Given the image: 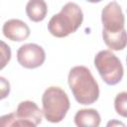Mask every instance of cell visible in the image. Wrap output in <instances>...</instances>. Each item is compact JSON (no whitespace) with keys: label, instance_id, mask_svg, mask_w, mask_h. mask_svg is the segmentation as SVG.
Listing matches in <instances>:
<instances>
[{"label":"cell","instance_id":"7c38bea8","mask_svg":"<svg viewBox=\"0 0 127 127\" xmlns=\"http://www.w3.org/2000/svg\"><path fill=\"white\" fill-rule=\"evenodd\" d=\"M1 46H2V59H1V68H3L6 64L10 61L11 59V51L9 46H7L4 42H1Z\"/></svg>","mask_w":127,"mask_h":127},{"label":"cell","instance_id":"9a60e30c","mask_svg":"<svg viewBox=\"0 0 127 127\" xmlns=\"http://www.w3.org/2000/svg\"><path fill=\"white\" fill-rule=\"evenodd\" d=\"M126 63H127V58H126Z\"/></svg>","mask_w":127,"mask_h":127},{"label":"cell","instance_id":"4fadbf2b","mask_svg":"<svg viewBox=\"0 0 127 127\" xmlns=\"http://www.w3.org/2000/svg\"><path fill=\"white\" fill-rule=\"evenodd\" d=\"M0 81H1V99H3V98H5L9 94L10 84H9V82L3 76L0 77Z\"/></svg>","mask_w":127,"mask_h":127},{"label":"cell","instance_id":"6da1fadb","mask_svg":"<svg viewBox=\"0 0 127 127\" xmlns=\"http://www.w3.org/2000/svg\"><path fill=\"white\" fill-rule=\"evenodd\" d=\"M103 25L102 38L105 45L113 51H122L127 46V32L124 29L125 17L116 1L108 3L101 11Z\"/></svg>","mask_w":127,"mask_h":127},{"label":"cell","instance_id":"30bf717a","mask_svg":"<svg viewBox=\"0 0 127 127\" xmlns=\"http://www.w3.org/2000/svg\"><path fill=\"white\" fill-rule=\"evenodd\" d=\"M48 6L45 0H29L26 5V14L33 22H41L46 18Z\"/></svg>","mask_w":127,"mask_h":127},{"label":"cell","instance_id":"8fae6325","mask_svg":"<svg viewBox=\"0 0 127 127\" xmlns=\"http://www.w3.org/2000/svg\"><path fill=\"white\" fill-rule=\"evenodd\" d=\"M114 108L117 114L127 118V91L119 92L114 99Z\"/></svg>","mask_w":127,"mask_h":127},{"label":"cell","instance_id":"7a4b0ae2","mask_svg":"<svg viewBox=\"0 0 127 127\" xmlns=\"http://www.w3.org/2000/svg\"><path fill=\"white\" fill-rule=\"evenodd\" d=\"M67 82L75 100L78 103L82 105H89L98 99V83L89 68L86 66H73L68 72Z\"/></svg>","mask_w":127,"mask_h":127},{"label":"cell","instance_id":"8992f818","mask_svg":"<svg viewBox=\"0 0 127 127\" xmlns=\"http://www.w3.org/2000/svg\"><path fill=\"white\" fill-rule=\"evenodd\" d=\"M94 65L106 84L115 85L121 81L124 73L123 65L111 51L98 52L94 58Z\"/></svg>","mask_w":127,"mask_h":127},{"label":"cell","instance_id":"3957f363","mask_svg":"<svg viewBox=\"0 0 127 127\" xmlns=\"http://www.w3.org/2000/svg\"><path fill=\"white\" fill-rule=\"evenodd\" d=\"M83 13L80 7L73 3L67 2L60 13L54 15L49 23V32L57 38H64L74 33L82 24Z\"/></svg>","mask_w":127,"mask_h":127},{"label":"cell","instance_id":"5bb4252c","mask_svg":"<svg viewBox=\"0 0 127 127\" xmlns=\"http://www.w3.org/2000/svg\"><path fill=\"white\" fill-rule=\"evenodd\" d=\"M85 1L90 2V3H99V2H101L102 0H85Z\"/></svg>","mask_w":127,"mask_h":127},{"label":"cell","instance_id":"ba28073f","mask_svg":"<svg viewBox=\"0 0 127 127\" xmlns=\"http://www.w3.org/2000/svg\"><path fill=\"white\" fill-rule=\"evenodd\" d=\"M2 32L7 39L16 42L27 40L31 33L29 26L19 19H10L6 21L2 27Z\"/></svg>","mask_w":127,"mask_h":127},{"label":"cell","instance_id":"5b68a950","mask_svg":"<svg viewBox=\"0 0 127 127\" xmlns=\"http://www.w3.org/2000/svg\"><path fill=\"white\" fill-rule=\"evenodd\" d=\"M43 114V110H41L34 101L25 100L19 103L16 112L1 117V125L35 127L42 122Z\"/></svg>","mask_w":127,"mask_h":127},{"label":"cell","instance_id":"9c48e42d","mask_svg":"<svg viewBox=\"0 0 127 127\" xmlns=\"http://www.w3.org/2000/svg\"><path fill=\"white\" fill-rule=\"evenodd\" d=\"M100 115L97 110L84 108L78 110L74 115V123L80 127H97L100 124Z\"/></svg>","mask_w":127,"mask_h":127},{"label":"cell","instance_id":"277c9868","mask_svg":"<svg viewBox=\"0 0 127 127\" xmlns=\"http://www.w3.org/2000/svg\"><path fill=\"white\" fill-rule=\"evenodd\" d=\"M42 105L45 118L51 123H59L65 117L70 102L64 89L59 86H50L42 96Z\"/></svg>","mask_w":127,"mask_h":127},{"label":"cell","instance_id":"52a82bcc","mask_svg":"<svg viewBox=\"0 0 127 127\" xmlns=\"http://www.w3.org/2000/svg\"><path fill=\"white\" fill-rule=\"evenodd\" d=\"M46 60L44 49L37 44H25L17 51V61L25 68L41 66Z\"/></svg>","mask_w":127,"mask_h":127}]
</instances>
